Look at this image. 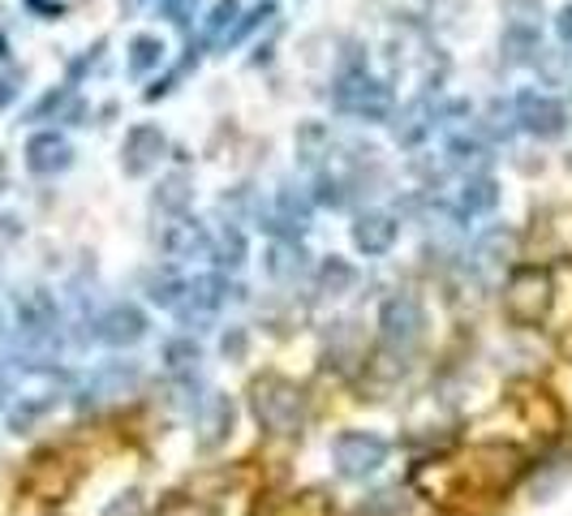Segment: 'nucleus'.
<instances>
[{"mask_svg": "<svg viewBox=\"0 0 572 516\" xmlns=\"http://www.w3.org/2000/svg\"><path fill=\"white\" fill-rule=\"evenodd\" d=\"M521 473H525V460L516 447L478 443L461 456L430 460L427 469H418L414 482L427 491L430 504H496L516 487Z\"/></svg>", "mask_w": 572, "mask_h": 516, "instance_id": "1", "label": "nucleus"}, {"mask_svg": "<svg viewBox=\"0 0 572 516\" xmlns=\"http://www.w3.org/2000/svg\"><path fill=\"white\" fill-rule=\"evenodd\" d=\"M254 508V487L228 473L203 478L194 491L172 495L155 516H250Z\"/></svg>", "mask_w": 572, "mask_h": 516, "instance_id": "2", "label": "nucleus"}, {"mask_svg": "<svg viewBox=\"0 0 572 516\" xmlns=\"http://www.w3.org/2000/svg\"><path fill=\"white\" fill-rule=\"evenodd\" d=\"M250 409L267 435H301L306 427V392L281 374H263L250 387Z\"/></svg>", "mask_w": 572, "mask_h": 516, "instance_id": "3", "label": "nucleus"}, {"mask_svg": "<svg viewBox=\"0 0 572 516\" xmlns=\"http://www.w3.org/2000/svg\"><path fill=\"white\" fill-rule=\"evenodd\" d=\"M13 314H17V345L26 353H52L61 340V314L48 289H17L13 297Z\"/></svg>", "mask_w": 572, "mask_h": 516, "instance_id": "4", "label": "nucleus"}, {"mask_svg": "<svg viewBox=\"0 0 572 516\" xmlns=\"http://www.w3.org/2000/svg\"><path fill=\"white\" fill-rule=\"evenodd\" d=\"M503 314L516 327H538L551 319V267H516L503 285Z\"/></svg>", "mask_w": 572, "mask_h": 516, "instance_id": "5", "label": "nucleus"}, {"mask_svg": "<svg viewBox=\"0 0 572 516\" xmlns=\"http://www.w3.org/2000/svg\"><path fill=\"white\" fill-rule=\"evenodd\" d=\"M332 104L345 112V117H358V121H383L388 108H392V95L379 77H370L366 70H349V74L336 82L332 91Z\"/></svg>", "mask_w": 572, "mask_h": 516, "instance_id": "6", "label": "nucleus"}, {"mask_svg": "<svg viewBox=\"0 0 572 516\" xmlns=\"http://www.w3.org/2000/svg\"><path fill=\"white\" fill-rule=\"evenodd\" d=\"M422 327H427V310L422 301L409 293H396L383 301L379 310V336L392 353H409L418 340H422Z\"/></svg>", "mask_w": 572, "mask_h": 516, "instance_id": "7", "label": "nucleus"}, {"mask_svg": "<svg viewBox=\"0 0 572 516\" xmlns=\"http://www.w3.org/2000/svg\"><path fill=\"white\" fill-rule=\"evenodd\" d=\"M228 280L224 276H199V280H181V293H177V305H172V314L186 323V327H203V323H212L215 314L224 310V301H228Z\"/></svg>", "mask_w": 572, "mask_h": 516, "instance_id": "8", "label": "nucleus"}, {"mask_svg": "<svg viewBox=\"0 0 572 516\" xmlns=\"http://www.w3.org/2000/svg\"><path fill=\"white\" fill-rule=\"evenodd\" d=\"M512 117H516V130H525L534 139H560L569 125V108L543 91H521L512 104Z\"/></svg>", "mask_w": 572, "mask_h": 516, "instance_id": "9", "label": "nucleus"}, {"mask_svg": "<svg viewBox=\"0 0 572 516\" xmlns=\"http://www.w3.org/2000/svg\"><path fill=\"white\" fill-rule=\"evenodd\" d=\"M332 460L345 478H370L388 460V440H379L374 431H345L332 443Z\"/></svg>", "mask_w": 572, "mask_h": 516, "instance_id": "10", "label": "nucleus"}, {"mask_svg": "<svg viewBox=\"0 0 572 516\" xmlns=\"http://www.w3.org/2000/svg\"><path fill=\"white\" fill-rule=\"evenodd\" d=\"M95 336L104 345H112V349H130L146 336V314L130 301H117L95 319Z\"/></svg>", "mask_w": 572, "mask_h": 516, "instance_id": "11", "label": "nucleus"}, {"mask_svg": "<svg viewBox=\"0 0 572 516\" xmlns=\"http://www.w3.org/2000/svg\"><path fill=\"white\" fill-rule=\"evenodd\" d=\"M164 151H168V139H164L159 125H134L126 134V143H121V168H126V177H146L164 159Z\"/></svg>", "mask_w": 572, "mask_h": 516, "instance_id": "12", "label": "nucleus"}, {"mask_svg": "<svg viewBox=\"0 0 572 516\" xmlns=\"http://www.w3.org/2000/svg\"><path fill=\"white\" fill-rule=\"evenodd\" d=\"M70 164H73V147L65 134L39 130V134L26 139V168H31L35 177H57V172H65Z\"/></svg>", "mask_w": 572, "mask_h": 516, "instance_id": "13", "label": "nucleus"}, {"mask_svg": "<svg viewBox=\"0 0 572 516\" xmlns=\"http://www.w3.org/2000/svg\"><path fill=\"white\" fill-rule=\"evenodd\" d=\"M159 245H164L168 259H199V254H212V232H207V224L203 220L177 216V220L164 228Z\"/></svg>", "mask_w": 572, "mask_h": 516, "instance_id": "14", "label": "nucleus"}, {"mask_svg": "<svg viewBox=\"0 0 572 516\" xmlns=\"http://www.w3.org/2000/svg\"><path fill=\"white\" fill-rule=\"evenodd\" d=\"M263 228H267L276 241H297V237L310 228V207H306L293 190H281V194H276V207L263 216Z\"/></svg>", "mask_w": 572, "mask_h": 516, "instance_id": "15", "label": "nucleus"}, {"mask_svg": "<svg viewBox=\"0 0 572 516\" xmlns=\"http://www.w3.org/2000/svg\"><path fill=\"white\" fill-rule=\"evenodd\" d=\"M396 220L388 216V212H366L358 216L354 224V245H358L361 254H370V259H379V254H388L392 245H396Z\"/></svg>", "mask_w": 572, "mask_h": 516, "instance_id": "16", "label": "nucleus"}, {"mask_svg": "<svg viewBox=\"0 0 572 516\" xmlns=\"http://www.w3.org/2000/svg\"><path fill=\"white\" fill-rule=\"evenodd\" d=\"M434 117H439V108H434V99H414V104H405L401 108V117H396V143L401 147H418L422 139H427L430 130H434Z\"/></svg>", "mask_w": 572, "mask_h": 516, "instance_id": "17", "label": "nucleus"}, {"mask_svg": "<svg viewBox=\"0 0 572 516\" xmlns=\"http://www.w3.org/2000/svg\"><path fill=\"white\" fill-rule=\"evenodd\" d=\"M199 431H203V435H199L203 447H215V443L233 431V400H228V396L212 392V396L203 400V409H199Z\"/></svg>", "mask_w": 572, "mask_h": 516, "instance_id": "18", "label": "nucleus"}, {"mask_svg": "<svg viewBox=\"0 0 572 516\" xmlns=\"http://www.w3.org/2000/svg\"><path fill=\"white\" fill-rule=\"evenodd\" d=\"M139 383V367H126V362H117V367H104L91 383H86V396L91 400H108V396H126L130 387Z\"/></svg>", "mask_w": 572, "mask_h": 516, "instance_id": "19", "label": "nucleus"}, {"mask_svg": "<svg viewBox=\"0 0 572 516\" xmlns=\"http://www.w3.org/2000/svg\"><path fill=\"white\" fill-rule=\"evenodd\" d=\"M496 203H500V185H496L487 172H478V177H465V185H461V212H465V216L496 212Z\"/></svg>", "mask_w": 572, "mask_h": 516, "instance_id": "20", "label": "nucleus"}, {"mask_svg": "<svg viewBox=\"0 0 572 516\" xmlns=\"http://www.w3.org/2000/svg\"><path fill=\"white\" fill-rule=\"evenodd\" d=\"M86 108L73 99L70 86H57V91H48L31 112H26V121H52V117H65V121H73L78 125V117H82Z\"/></svg>", "mask_w": 572, "mask_h": 516, "instance_id": "21", "label": "nucleus"}, {"mask_svg": "<svg viewBox=\"0 0 572 516\" xmlns=\"http://www.w3.org/2000/svg\"><path fill=\"white\" fill-rule=\"evenodd\" d=\"M212 263L219 267V272H224V267L237 272V267L246 263V237H241L233 224H224V232L212 237Z\"/></svg>", "mask_w": 572, "mask_h": 516, "instance_id": "22", "label": "nucleus"}, {"mask_svg": "<svg viewBox=\"0 0 572 516\" xmlns=\"http://www.w3.org/2000/svg\"><path fill=\"white\" fill-rule=\"evenodd\" d=\"M159 61H164V39L159 35H134L130 39V74L134 77L159 70Z\"/></svg>", "mask_w": 572, "mask_h": 516, "instance_id": "23", "label": "nucleus"}, {"mask_svg": "<svg viewBox=\"0 0 572 516\" xmlns=\"http://www.w3.org/2000/svg\"><path fill=\"white\" fill-rule=\"evenodd\" d=\"M301 267H306V254H301L297 241H272V250H267V276L288 280V276H297Z\"/></svg>", "mask_w": 572, "mask_h": 516, "instance_id": "24", "label": "nucleus"}, {"mask_svg": "<svg viewBox=\"0 0 572 516\" xmlns=\"http://www.w3.org/2000/svg\"><path fill=\"white\" fill-rule=\"evenodd\" d=\"M203 362V349L190 340V336H181V340H168L164 345V367L172 370V374H194Z\"/></svg>", "mask_w": 572, "mask_h": 516, "instance_id": "25", "label": "nucleus"}, {"mask_svg": "<svg viewBox=\"0 0 572 516\" xmlns=\"http://www.w3.org/2000/svg\"><path fill=\"white\" fill-rule=\"evenodd\" d=\"M354 285H358V272H354L345 259H336V254H332V259L319 267V289H323V293H332V297L349 293Z\"/></svg>", "mask_w": 572, "mask_h": 516, "instance_id": "26", "label": "nucleus"}, {"mask_svg": "<svg viewBox=\"0 0 572 516\" xmlns=\"http://www.w3.org/2000/svg\"><path fill=\"white\" fill-rule=\"evenodd\" d=\"M448 155H452V164H456V168H465V172L491 159V155H487V143H482L478 134H474V139H469V134H461V139H452V143H448Z\"/></svg>", "mask_w": 572, "mask_h": 516, "instance_id": "27", "label": "nucleus"}, {"mask_svg": "<svg viewBox=\"0 0 572 516\" xmlns=\"http://www.w3.org/2000/svg\"><path fill=\"white\" fill-rule=\"evenodd\" d=\"M267 17H276V4H272V0H263V4H254L246 17H237V22H233V31L224 35V52H228V48H237V44H241V39H246L254 26H263Z\"/></svg>", "mask_w": 572, "mask_h": 516, "instance_id": "28", "label": "nucleus"}, {"mask_svg": "<svg viewBox=\"0 0 572 516\" xmlns=\"http://www.w3.org/2000/svg\"><path fill=\"white\" fill-rule=\"evenodd\" d=\"M186 203H190V181L181 177V172H172V177H164L159 181V194H155V207H164V212H186Z\"/></svg>", "mask_w": 572, "mask_h": 516, "instance_id": "29", "label": "nucleus"}, {"mask_svg": "<svg viewBox=\"0 0 572 516\" xmlns=\"http://www.w3.org/2000/svg\"><path fill=\"white\" fill-rule=\"evenodd\" d=\"M237 17H241V4H237V0H215L212 13H207V22H203V31H207L212 39L215 35L224 39V35H228V26H233Z\"/></svg>", "mask_w": 572, "mask_h": 516, "instance_id": "30", "label": "nucleus"}, {"mask_svg": "<svg viewBox=\"0 0 572 516\" xmlns=\"http://www.w3.org/2000/svg\"><path fill=\"white\" fill-rule=\"evenodd\" d=\"M194 9H199V0H164V17L177 22V26H190Z\"/></svg>", "mask_w": 572, "mask_h": 516, "instance_id": "31", "label": "nucleus"}, {"mask_svg": "<svg viewBox=\"0 0 572 516\" xmlns=\"http://www.w3.org/2000/svg\"><path fill=\"white\" fill-rule=\"evenodd\" d=\"M314 199H319L323 207H341V203H345V194H341V181H332V177H319V190H314Z\"/></svg>", "mask_w": 572, "mask_h": 516, "instance_id": "32", "label": "nucleus"}, {"mask_svg": "<svg viewBox=\"0 0 572 516\" xmlns=\"http://www.w3.org/2000/svg\"><path fill=\"white\" fill-rule=\"evenodd\" d=\"M556 31H560V39L564 44H572V0L560 9V17H556Z\"/></svg>", "mask_w": 572, "mask_h": 516, "instance_id": "33", "label": "nucleus"}, {"mask_svg": "<svg viewBox=\"0 0 572 516\" xmlns=\"http://www.w3.org/2000/svg\"><path fill=\"white\" fill-rule=\"evenodd\" d=\"M241 349H246V336H241V332H233V336H224V353H233V358H237Z\"/></svg>", "mask_w": 572, "mask_h": 516, "instance_id": "34", "label": "nucleus"}, {"mask_svg": "<svg viewBox=\"0 0 572 516\" xmlns=\"http://www.w3.org/2000/svg\"><path fill=\"white\" fill-rule=\"evenodd\" d=\"M13 99H17V86H13L9 77H0V108H9Z\"/></svg>", "mask_w": 572, "mask_h": 516, "instance_id": "35", "label": "nucleus"}, {"mask_svg": "<svg viewBox=\"0 0 572 516\" xmlns=\"http://www.w3.org/2000/svg\"><path fill=\"white\" fill-rule=\"evenodd\" d=\"M4 57H9V44H4V35H0V61H4Z\"/></svg>", "mask_w": 572, "mask_h": 516, "instance_id": "36", "label": "nucleus"}, {"mask_svg": "<svg viewBox=\"0 0 572 516\" xmlns=\"http://www.w3.org/2000/svg\"><path fill=\"white\" fill-rule=\"evenodd\" d=\"M4 396H9V387H4V379H0V405H4Z\"/></svg>", "mask_w": 572, "mask_h": 516, "instance_id": "37", "label": "nucleus"}]
</instances>
